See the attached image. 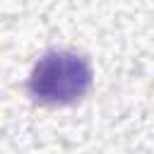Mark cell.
<instances>
[{"label": "cell", "mask_w": 154, "mask_h": 154, "mask_svg": "<svg viewBox=\"0 0 154 154\" xmlns=\"http://www.w3.org/2000/svg\"><path fill=\"white\" fill-rule=\"evenodd\" d=\"M91 84V67L89 63L67 51H53L46 53L29 79V89L36 101L51 103V106H63L72 103L79 96L87 94Z\"/></svg>", "instance_id": "obj_1"}]
</instances>
